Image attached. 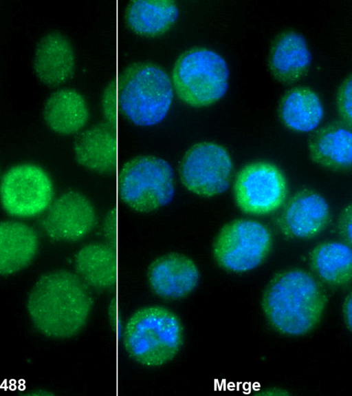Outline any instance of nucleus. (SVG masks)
Returning a JSON list of instances; mask_svg holds the SVG:
<instances>
[{"label":"nucleus","instance_id":"nucleus-13","mask_svg":"<svg viewBox=\"0 0 352 396\" xmlns=\"http://www.w3.org/2000/svg\"><path fill=\"white\" fill-rule=\"evenodd\" d=\"M199 270L187 256L177 253L162 255L148 266L147 280L151 290L160 298L179 300L198 286Z\"/></svg>","mask_w":352,"mask_h":396},{"label":"nucleus","instance_id":"nucleus-6","mask_svg":"<svg viewBox=\"0 0 352 396\" xmlns=\"http://www.w3.org/2000/svg\"><path fill=\"white\" fill-rule=\"evenodd\" d=\"M117 192L130 209L148 213L169 204L175 196V175L164 159L151 155L135 156L122 166Z\"/></svg>","mask_w":352,"mask_h":396},{"label":"nucleus","instance_id":"nucleus-28","mask_svg":"<svg viewBox=\"0 0 352 396\" xmlns=\"http://www.w3.org/2000/svg\"><path fill=\"white\" fill-rule=\"evenodd\" d=\"M342 313L345 324L351 330V293L346 295L342 306Z\"/></svg>","mask_w":352,"mask_h":396},{"label":"nucleus","instance_id":"nucleus-27","mask_svg":"<svg viewBox=\"0 0 352 396\" xmlns=\"http://www.w3.org/2000/svg\"><path fill=\"white\" fill-rule=\"evenodd\" d=\"M115 215L113 213V209H109L107 211L104 216L103 217L102 224H101V231L102 234L105 240V242L113 244L115 227Z\"/></svg>","mask_w":352,"mask_h":396},{"label":"nucleus","instance_id":"nucleus-21","mask_svg":"<svg viewBox=\"0 0 352 396\" xmlns=\"http://www.w3.org/2000/svg\"><path fill=\"white\" fill-rule=\"evenodd\" d=\"M113 244L107 242H93L82 246L74 257L76 273L90 287L109 291L115 278Z\"/></svg>","mask_w":352,"mask_h":396},{"label":"nucleus","instance_id":"nucleus-9","mask_svg":"<svg viewBox=\"0 0 352 396\" xmlns=\"http://www.w3.org/2000/svg\"><path fill=\"white\" fill-rule=\"evenodd\" d=\"M232 172L233 163L228 150L210 141L197 143L188 149L178 169L183 187L204 198H212L226 191Z\"/></svg>","mask_w":352,"mask_h":396},{"label":"nucleus","instance_id":"nucleus-12","mask_svg":"<svg viewBox=\"0 0 352 396\" xmlns=\"http://www.w3.org/2000/svg\"><path fill=\"white\" fill-rule=\"evenodd\" d=\"M331 211L327 200L318 191L304 188L284 203L276 218L280 233L289 239H311L329 225Z\"/></svg>","mask_w":352,"mask_h":396},{"label":"nucleus","instance_id":"nucleus-18","mask_svg":"<svg viewBox=\"0 0 352 396\" xmlns=\"http://www.w3.org/2000/svg\"><path fill=\"white\" fill-rule=\"evenodd\" d=\"M39 248L36 230L16 220L0 222V275L15 274L28 267Z\"/></svg>","mask_w":352,"mask_h":396},{"label":"nucleus","instance_id":"nucleus-14","mask_svg":"<svg viewBox=\"0 0 352 396\" xmlns=\"http://www.w3.org/2000/svg\"><path fill=\"white\" fill-rule=\"evenodd\" d=\"M33 68L36 76L49 87L68 81L76 68V54L70 40L58 30L43 34L36 43Z\"/></svg>","mask_w":352,"mask_h":396},{"label":"nucleus","instance_id":"nucleus-20","mask_svg":"<svg viewBox=\"0 0 352 396\" xmlns=\"http://www.w3.org/2000/svg\"><path fill=\"white\" fill-rule=\"evenodd\" d=\"M278 113L281 122L289 129L308 132L320 123L324 110L314 90L307 86H296L283 95Z\"/></svg>","mask_w":352,"mask_h":396},{"label":"nucleus","instance_id":"nucleus-15","mask_svg":"<svg viewBox=\"0 0 352 396\" xmlns=\"http://www.w3.org/2000/svg\"><path fill=\"white\" fill-rule=\"evenodd\" d=\"M114 124L98 123L81 131L74 140L73 152L77 163L95 174L110 175L118 165V135Z\"/></svg>","mask_w":352,"mask_h":396},{"label":"nucleus","instance_id":"nucleus-29","mask_svg":"<svg viewBox=\"0 0 352 396\" xmlns=\"http://www.w3.org/2000/svg\"><path fill=\"white\" fill-rule=\"evenodd\" d=\"M31 393H26L25 395H53L50 393H49L48 391H46L45 390H34L30 391Z\"/></svg>","mask_w":352,"mask_h":396},{"label":"nucleus","instance_id":"nucleus-19","mask_svg":"<svg viewBox=\"0 0 352 396\" xmlns=\"http://www.w3.org/2000/svg\"><path fill=\"white\" fill-rule=\"evenodd\" d=\"M45 125L53 132L69 136L80 132L88 123L89 110L84 96L72 88L52 92L42 109Z\"/></svg>","mask_w":352,"mask_h":396},{"label":"nucleus","instance_id":"nucleus-3","mask_svg":"<svg viewBox=\"0 0 352 396\" xmlns=\"http://www.w3.org/2000/svg\"><path fill=\"white\" fill-rule=\"evenodd\" d=\"M184 340L181 320L161 306H147L135 311L126 320L122 332L127 355L147 367H159L172 361Z\"/></svg>","mask_w":352,"mask_h":396},{"label":"nucleus","instance_id":"nucleus-5","mask_svg":"<svg viewBox=\"0 0 352 396\" xmlns=\"http://www.w3.org/2000/svg\"><path fill=\"white\" fill-rule=\"evenodd\" d=\"M171 82L177 97L195 107L219 101L229 85V68L225 59L206 48H193L182 52L171 72Z\"/></svg>","mask_w":352,"mask_h":396},{"label":"nucleus","instance_id":"nucleus-1","mask_svg":"<svg viewBox=\"0 0 352 396\" xmlns=\"http://www.w3.org/2000/svg\"><path fill=\"white\" fill-rule=\"evenodd\" d=\"M32 323L43 335L63 340L78 334L92 311L91 288L74 272L54 269L43 273L27 298Z\"/></svg>","mask_w":352,"mask_h":396},{"label":"nucleus","instance_id":"nucleus-11","mask_svg":"<svg viewBox=\"0 0 352 396\" xmlns=\"http://www.w3.org/2000/svg\"><path fill=\"white\" fill-rule=\"evenodd\" d=\"M97 213L91 200L76 190L64 191L55 198L44 213L41 228L50 240L74 242L94 229Z\"/></svg>","mask_w":352,"mask_h":396},{"label":"nucleus","instance_id":"nucleus-10","mask_svg":"<svg viewBox=\"0 0 352 396\" xmlns=\"http://www.w3.org/2000/svg\"><path fill=\"white\" fill-rule=\"evenodd\" d=\"M288 191L281 169L263 160L242 167L233 185L236 205L242 212L254 216L267 215L278 209L285 202Z\"/></svg>","mask_w":352,"mask_h":396},{"label":"nucleus","instance_id":"nucleus-23","mask_svg":"<svg viewBox=\"0 0 352 396\" xmlns=\"http://www.w3.org/2000/svg\"><path fill=\"white\" fill-rule=\"evenodd\" d=\"M310 266L318 277L334 286L351 283L352 277L351 247L338 241L317 244L309 255Z\"/></svg>","mask_w":352,"mask_h":396},{"label":"nucleus","instance_id":"nucleus-4","mask_svg":"<svg viewBox=\"0 0 352 396\" xmlns=\"http://www.w3.org/2000/svg\"><path fill=\"white\" fill-rule=\"evenodd\" d=\"M118 104L130 122L141 127L155 125L168 114L173 100L170 77L160 65L135 62L116 80Z\"/></svg>","mask_w":352,"mask_h":396},{"label":"nucleus","instance_id":"nucleus-22","mask_svg":"<svg viewBox=\"0 0 352 396\" xmlns=\"http://www.w3.org/2000/svg\"><path fill=\"white\" fill-rule=\"evenodd\" d=\"M178 16L177 4L170 0H135L129 2L125 11L128 27L144 37H156L166 32Z\"/></svg>","mask_w":352,"mask_h":396},{"label":"nucleus","instance_id":"nucleus-2","mask_svg":"<svg viewBox=\"0 0 352 396\" xmlns=\"http://www.w3.org/2000/svg\"><path fill=\"white\" fill-rule=\"evenodd\" d=\"M327 295L310 272L298 268L276 273L266 286L261 308L270 324L288 336H302L320 322L327 304Z\"/></svg>","mask_w":352,"mask_h":396},{"label":"nucleus","instance_id":"nucleus-26","mask_svg":"<svg viewBox=\"0 0 352 396\" xmlns=\"http://www.w3.org/2000/svg\"><path fill=\"white\" fill-rule=\"evenodd\" d=\"M114 83H110L107 85V88H106L104 95H103V112L104 114L105 121L109 123L114 124V106L118 105H114V101L118 100V98L114 99V90L113 88ZM117 112V111H116Z\"/></svg>","mask_w":352,"mask_h":396},{"label":"nucleus","instance_id":"nucleus-24","mask_svg":"<svg viewBox=\"0 0 352 396\" xmlns=\"http://www.w3.org/2000/svg\"><path fill=\"white\" fill-rule=\"evenodd\" d=\"M352 79L351 74L341 83L336 94V107L341 121L351 127Z\"/></svg>","mask_w":352,"mask_h":396},{"label":"nucleus","instance_id":"nucleus-8","mask_svg":"<svg viewBox=\"0 0 352 396\" xmlns=\"http://www.w3.org/2000/svg\"><path fill=\"white\" fill-rule=\"evenodd\" d=\"M54 199L53 180L36 163H16L1 177L0 205L12 217L31 218L43 214Z\"/></svg>","mask_w":352,"mask_h":396},{"label":"nucleus","instance_id":"nucleus-25","mask_svg":"<svg viewBox=\"0 0 352 396\" xmlns=\"http://www.w3.org/2000/svg\"><path fill=\"white\" fill-rule=\"evenodd\" d=\"M351 204H349L342 210L337 222L338 232L345 243L351 247Z\"/></svg>","mask_w":352,"mask_h":396},{"label":"nucleus","instance_id":"nucleus-17","mask_svg":"<svg viewBox=\"0 0 352 396\" xmlns=\"http://www.w3.org/2000/svg\"><path fill=\"white\" fill-rule=\"evenodd\" d=\"M311 59L305 37L295 30H287L274 39L268 55V67L277 81L291 84L306 76Z\"/></svg>","mask_w":352,"mask_h":396},{"label":"nucleus","instance_id":"nucleus-7","mask_svg":"<svg viewBox=\"0 0 352 396\" xmlns=\"http://www.w3.org/2000/svg\"><path fill=\"white\" fill-rule=\"evenodd\" d=\"M272 245L273 236L267 226L254 220L240 218L221 228L212 252L217 264L224 270L243 273L260 266Z\"/></svg>","mask_w":352,"mask_h":396},{"label":"nucleus","instance_id":"nucleus-16","mask_svg":"<svg viewBox=\"0 0 352 396\" xmlns=\"http://www.w3.org/2000/svg\"><path fill=\"white\" fill-rule=\"evenodd\" d=\"M307 147L310 158L316 164L334 171L351 170V127L342 121H332L313 132Z\"/></svg>","mask_w":352,"mask_h":396}]
</instances>
